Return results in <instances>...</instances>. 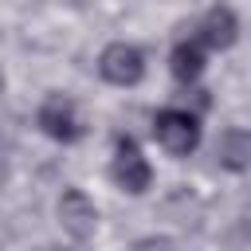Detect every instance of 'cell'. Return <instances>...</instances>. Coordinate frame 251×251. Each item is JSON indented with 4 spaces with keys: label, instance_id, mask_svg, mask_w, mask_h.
I'll return each mask as SVG.
<instances>
[{
    "label": "cell",
    "instance_id": "cell-9",
    "mask_svg": "<svg viewBox=\"0 0 251 251\" xmlns=\"http://www.w3.org/2000/svg\"><path fill=\"white\" fill-rule=\"evenodd\" d=\"M129 251H173V239H165V235H149V239H137Z\"/></svg>",
    "mask_w": 251,
    "mask_h": 251
},
{
    "label": "cell",
    "instance_id": "cell-8",
    "mask_svg": "<svg viewBox=\"0 0 251 251\" xmlns=\"http://www.w3.org/2000/svg\"><path fill=\"white\" fill-rule=\"evenodd\" d=\"M216 157H220V165L231 169V173L251 169V133H247V129H227V133L220 137V145H216Z\"/></svg>",
    "mask_w": 251,
    "mask_h": 251
},
{
    "label": "cell",
    "instance_id": "cell-4",
    "mask_svg": "<svg viewBox=\"0 0 251 251\" xmlns=\"http://www.w3.org/2000/svg\"><path fill=\"white\" fill-rule=\"evenodd\" d=\"M35 122H39V129H43L47 137H55V141H63V145H71V141H78V137L86 133V126H82V118H78L75 102H71V98H63V94L43 98V106H39Z\"/></svg>",
    "mask_w": 251,
    "mask_h": 251
},
{
    "label": "cell",
    "instance_id": "cell-2",
    "mask_svg": "<svg viewBox=\"0 0 251 251\" xmlns=\"http://www.w3.org/2000/svg\"><path fill=\"white\" fill-rule=\"evenodd\" d=\"M153 133H157V141H161L173 157H188V153L200 145V118L188 114V110L169 106V110H161V114L153 118Z\"/></svg>",
    "mask_w": 251,
    "mask_h": 251
},
{
    "label": "cell",
    "instance_id": "cell-10",
    "mask_svg": "<svg viewBox=\"0 0 251 251\" xmlns=\"http://www.w3.org/2000/svg\"><path fill=\"white\" fill-rule=\"evenodd\" d=\"M43 251H75V247H43Z\"/></svg>",
    "mask_w": 251,
    "mask_h": 251
},
{
    "label": "cell",
    "instance_id": "cell-6",
    "mask_svg": "<svg viewBox=\"0 0 251 251\" xmlns=\"http://www.w3.org/2000/svg\"><path fill=\"white\" fill-rule=\"evenodd\" d=\"M200 47H212V51H224V47H231L235 39H239V20H235V12L231 8H224V4H216V8H208L204 16H200V24H196V35H192Z\"/></svg>",
    "mask_w": 251,
    "mask_h": 251
},
{
    "label": "cell",
    "instance_id": "cell-5",
    "mask_svg": "<svg viewBox=\"0 0 251 251\" xmlns=\"http://www.w3.org/2000/svg\"><path fill=\"white\" fill-rule=\"evenodd\" d=\"M59 224H63L67 235L90 239L94 227H98V208H94V200H90L82 188H67V192L59 196Z\"/></svg>",
    "mask_w": 251,
    "mask_h": 251
},
{
    "label": "cell",
    "instance_id": "cell-7",
    "mask_svg": "<svg viewBox=\"0 0 251 251\" xmlns=\"http://www.w3.org/2000/svg\"><path fill=\"white\" fill-rule=\"evenodd\" d=\"M169 71H173L176 82H196V78L204 75V47H200L196 39L176 43L173 55H169Z\"/></svg>",
    "mask_w": 251,
    "mask_h": 251
},
{
    "label": "cell",
    "instance_id": "cell-11",
    "mask_svg": "<svg viewBox=\"0 0 251 251\" xmlns=\"http://www.w3.org/2000/svg\"><path fill=\"white\" fill-rule=\"evenodd\" d=\"M0 86H4V75H0Z\"/></svg>",
    "mask_w": 251,
    "mask_h": 251
},
{
    "label": "cell",
    "instance_id": "cell-3",
    "mask_svg": "<svg viewBox=\"0 0 251 251\" xmlns=\"http://www.w3.org/2000/svg\"><path fill=\"white\" fill-rule=\"evenodd\" d=\"M98 75L106 78V82H114V86H133V82H141L145 78V55L133 47V43H110V47H102V55H98Z\"/></svg>",
    "mask_w": 251,
    "mask_h": 251
},
{
    "label": "cell",
    "instance_id": "cell-1",
    "mask_svg": "<svg viewBox=\"0 0 251 251\" xmlns=\"http://www.w3.org/2000/svg\"><path fill=\"white\" fill-rule=\"evenodd\" d=\"M110 176H114V184H118L122 192H129V196L149 192V184H153V165L145 161V153L137 149L133 137H118V141H114V165H110Z\"/></svg>",
    "mask_w": 251,
    "mask_h": 251
}]
</instances>
